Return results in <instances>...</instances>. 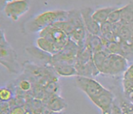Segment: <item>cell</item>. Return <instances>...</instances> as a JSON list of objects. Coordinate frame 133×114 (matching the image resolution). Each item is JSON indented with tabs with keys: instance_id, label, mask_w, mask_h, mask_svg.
I'll return each instance as SVG.
<instances>
[{
	"instance_id": "1",
	"label": "cell",
	"mask_w": 133,
	"mask_h": 114,
	"mask_svg": "<svg viewBox=\"0 0 133 114\" xmlns=\"http://www.w3.org/2000/svg\"><path fill=\"white\" fill-rule=\"evenodd\" d=\"M68 16V11L64 10L44 11L29 21L26 24V29L30 32H40L45 28L57 22L66 21Z\"/></svg>"
},
{
	"instance_id": "2",
	"label": "cell",
	"mask_w": 133,
	"mask_h": 114,
	"mask_svg": "<svg viewBox=\"0 0 133 114\" xmlns=\"http://www.w3.org/2000/svg\"><path fill=\"white\" fill-rule=\"evenodd\" d=\"M0 62L11 73H17V55L11 46L6 39L3 31H1L0 40Z\"/></svg>"
},
{
	"instance_id": "3",
	"label": "cell",
	"mask_w": 133,
	"mask_h": 114,
	"mask_svg": "<svg viewBox=\"0 0 133 114\" xmlns=\"http://www.w3.org/2000/svg\"><path fill=\"white\" fill-rule=\"evenodd\" d=\"M128 66V60L119 54L108 55L101 73L110 75L117 76L126 71Z\"/></svg>"
},
{
	"instance_id": "4",
	"label": "cell",
	"mask_w": 133,
	"mask_h": 114,
	"mask_svg": "<svg viewBox=\"0 0 133 114\" xmlns=\"http://www.w3.org/2000/svg\"><path fill=\"white\" fill-rule=\"evenodd\" d=\"M38 34L40 37H44L48 39L54 43L60 51L66 45L70 39L68 34L65 31L55 27L54 25L45 28L38 32Z\"/></svg>"
},
{
	"instance_id": "5",
	"label": "cell",
	"mask_w": 133,
	"mask_h": 114,
	"mask_svg": "<svg viewBox=\"0 0 133 114\" xmlns=\"http://www.w3.org/2000/svg\"><path fill=\"white\" fill-rule=\"evenodd\" d=\"M76 83L79 88L88 96L90 100L96 98L105 90V88L99 82L89 77L77 76Z\"/></svg>"
},
{
	"instance_id": "6",
	"label": "cell",
	"mask_w": 133,
	"mask_h": 114,
	"mask_svg": "<svg viewBox=\"0 0 133 114\" xmlns=\"http://www.w3.org/2000/svg\"><path fill=\"white\" fill-rule=\"evenodd\" d=\"M79 46L74 41L69 39L63 48L57 54L53 56L52 64H68L75 65Z\"/></svg>"
},
{
	"instance_id": "7",
	"label": "cell",
	"mask_w": 133,
	"mask_h": 114,
	"mask_svg": "<svg viewBox=\"0 0 133 114\" xmlns=\"http://www.w3.org/2000/svg\"><path fill=\"white\" fill-rule=\"evenodd\" d=\"M29 9V2L25 0H15L6 2L4 12L13 22L18 21L20 17Z\"/></svg>"
},
{
	"instance_id": "8",
	"label": "cell",
	"mask_w": 133,
	"mask_h": 114,
	"mask_svg": "<svg viewBox=\"0 0 133 114\" xmlns=\"http://www.w3.org/2000/svg\"><path fill=\"white\" fill-rule=\"evenodd\" d=\"M80 11L87 32L101 36V25L95 22L92 17V13L94 11H92V9L90 7H85L81 9Z\"/></svg>"
},
{
	"instance_id": "9",
	"label": "cell",
	"mask_w": 133,
	"mask_h": 114,
	"mask_svg": "<svg viewBox=\"0 0 133 114\" xmlns=\"http://www.w3.org/2000/svg\"><path fill=\"white\" fill-rule=\"evenodd\" d=\"M114 100L115 97L113 93L110 91L105 88L103 92L96 98L92 99L91 101L103 112L110 109Z\"/></svg>"
},
{
	"instance_id": "10",
	"label": "cell",
	"mask_w": 133,
	"mask_h": 114,
	"mask_svg": "<svg viewBox=\"0 0 133 114\" xmlns=\"http://www.w3.org/2000/svg\"><path fill=\"white\" fill-rule=\"evenodd\" d=\"M76 71L78 76H84V77H95L98 76L100 73V71L96 67L95 64L93 62V60H91L87 64H75Z\"/></svg>"
},
{
	"instance_id": "11",
	"label": "cell",
	"mask_w": 133,
	"mask_h": 114,
	"mask_svg": "<svg viewBox=\"0 0 133 114\" xmlns=\"http://www.w3.org/2000/svg\"><path fill=\"white\" fill-rule=\"evenodd\" d=\"M85 47L89 49L92 54H95L103 50L104 45L101 36L93 35L87 32L85 41Z\"/></svg>"
},
{
	"instance_id": "12",
	"label": "cell",
	"mask_w": 133,
	"mask_h": 114,
	"mask_svg": "<svg viewBox=\"0 0 133 114\" xmlns=\"http://www.w3.org/2000/svg\"><path fill=\"white\" fill-rule=\"evenodd\" d=\"M51 67L59 76L65 77L78 76L75 65L68 64H54L51 65Z\"/></svg>"
},
{
	"instance_id": "13",
	"label": "cell",
	"mask_w": 133,
	"mask_h": 114,
	"mask_svg": "<svg viewBox=\"0 0 133 114\" xmlns=\"http://www.w3.org/2000/svg\"><path fill=\"white\" fill-rule=\"evenodd\" d=\"M66 107L67 105L65 100L58 94L51 96L47 102V108L54 113H59Z\"/></svg>"
},
{
	"instance_id": "14",
	"label": "cell",
	"mask_w": 133,
	"mask_h": 114,
	"mask_svg": "<svg viewBox=\"0 0 133 114\" xmlns=\"http://www.w3.org/2000/svg\"><path fill=\"white\" fill-rule=\"evenodd\" d=\"M26 51L29 54L38 60L39 61L51 66L53 56L44 52V51H42L39 48H38L37 46L36 47H34V46L29 47L26 49Z\"/></svg>"
},
{
	"instance_id": "15",
	"label": "cell",
	"mask_w": 133,
	"mask_h": 114,
	"mask_svg": "<svg viewBox=\"0 0 133 114\" xmlns=\"http://www.w3.org/2000/svg\"><path fill=\"white\" fill-rule=\"evenodd\" d=\"M36 46L39 49L44 51L49 54L51 56L57 54L58 53L60 52V50L58 49L56 46H55L54 43L49 41L48 39L44 38V37H38L36 39Z\"/></svg>"
},
{
	"instance_id": "16",
	"label": "cell",
	"mask_w": 133,
	"mask_h": 114,
	"mask_svg": "<svg viewBox=\"0 0 133 114\" xmlns=\"http://www.w3.org/2000/svg\"><path fill=\"white\" fill-rule=\"evenodd\" d=\"M116 9H117V7H112L98 9L97 10L93 11L92 17L95 20V22H97L99 24L101 25L105 22H108L110 14Z\"/></svg>"
},
{
	"instance_id": "17",
	"label": "cell",
	"mask_w": 133,
	"mask_h": 114,
	"mask_svg": "<svg viewBox=\"0 0 133 114\" xmlns=\"http://www.w3.org/2000/svg\"><path fill=\"white\" fill-rule=\"evenodd\" d=\"M123 25H129L133 22V2L121 7V20Z\"/></svg>"
},
{
	"instance_id": "18",
	"label": "cell",
	"mask_w": 133,
	"mask_h": 114,
	"mask_svg": "<svg viewBox=\"0 0 133 114\" xmlns=\"http://www.w3.org/2000/svg\"><path fill=\"white\" fill-rule=\"evenodd\" d=\"M109 54H110L104 48L103 50H102V51L99 52H97V53H95L92 55L93 62H94L96 67L99 70L100 73L103 69V67L106 59H107Z\"/></svg>"
},
{
	"instance_id": "19",
	"label": "cell",
	"mask_w": 133,
	"mask_h": 114,
	"mask_svg": "<svg viewBox=\"0 0 133 114\" xmlns=\"http://www.w3.org/2000/svg\"><path fill=\"white\" fill-rule=\"evenodd\" d=\"M119 104L122 114H133V103L126 100H121Z\"/></svg>"
},
{
	"instance_id": "20",
	"label": "cell",
	"mask_w": 133,
	"mask_h": 114,
	"mask_svg": "<svg viewBox=\"0 0 133 114\" xmlns=\"http://www.w3.org/2000/svg\"><path fill=\"white\" fill-rule=\"evenodd\" d=\"M58 90V86L56 84V82L54 81L48 82L45 85V88H44L45 92L51 96L57 94Z\"/></svg>"
},
{
	"instance_id": "21",
	"label": "cell",
	"mask_w": 133,
	"mask_h": 114,
	"mask_svg": "<svg viewBox=\"0 0 133 114\" xmlns=\"http://www.w3.org/2000/svg\"><path fill=\"white\" fill-rule=\"evenodd\" d=\"M120 20H121V7L115 9L114 11L110 14L108 22L113 24L120 22Z\"/></svg>"
},
{
	"instance_id": "22",
	"label": "cell",
	"mask_w": 133,
	"mask_h": 114,
	"mask_svg": "<svg viewBox=\"0 0 133 114\" xmlns=\"http://www.w3.org/2000/svg\"><path fill=\"white\" fill-rule=\"evenodd\" d=\"M12 93L11 90H9L6 87L2 88L0 90V98L2 102H6L11 98Z\"/></svg>"
},
{
	"instance_id": "23",
	"label": "cell",
	"mask_w": 133,
	"mask_h": 114,
	"mask_svg": "<svg viewBox=\"0 0 133 114\" xmlns=\"http://www.w3.org/2000/svg\"><path fill=\"white\" fill-rule=\"evenodd\" d=\"M110 33H112V24H110L109 22H106L101 24V36L105 35Z\"/></svg>"
},
{
	"instance_id": "24",
	"label": "cell",
	"mask_w": 133,
	"mask_h": 114,
	"mask_svg": "<svg viewBox=\"0 0 133 114\" xmlns=\"http://www.w3.org/2000/svg\"><path fill=\"white\" fill-rule=\"evenodd\" d=\"M19 86L22 91H29L31 88V84L29 81H28V80H22L19 83Z\"/></svg>"
},
{
	"instance_id": "25",
	"label": "cell",
	"mask_w": 133,
	"mask_h": 114,
	"mask_svg": "<svg viewBox=\"0 0 133 114\" xmlns=\"http://www.w3.org/2000/svg\"><path fill=\"white\" fill-rule=\"evenodd\" d=\"M110 113L111 114H122L121 109L119 104L114 100V102L112 104L111 107H110Z\"/></svg>"
},
{
	"instance_id": "26",
	"label": "cell",
	"mask_w": 133,
	"mask_h": 114,
	"mask_svg": "<svg viewBox=\"0 0 133 114\" xmlns=\"http://www.w3.org/2000/svg\"><path fill=\"white\" fill-rule=\"evenodd\" d=\"M11 114H26V110L21 106L16 107L11 110Z\"/></svg>"
},
{
	"instance_id": "27",
	"label": "cell",
	"mask_w": 133,
	"mask_h": 114,
	"mask_svg": "<svg viewBox=\"0 0 133 114\" xmlns=\"http://www.w3.org/2000/svg\"><path fill=\"white\" fill-rule=\"evenodd\" d=\"M128 28H129V30H130V34H131V38H130V41L128 42V43H131L132 45L133 46V22L130 24L128 25Z\"/></svg>"
},
{
	"instance_id": "28",
	"label": "cell",
	"mask_w": 133,
	"mask_h": 114,
	"mask_svg": "<svg viewBox=\"0 0 133 114\" xmlns=\"http://www.w3.org/2000/svg\"><path fill=\"white\" fill-rule=\"evenodd\" d=\"M102 114H111L110 113V109L108 110V111H103Z\"/></svg>"
}]
</instances>
